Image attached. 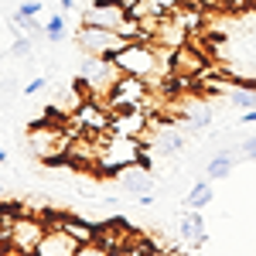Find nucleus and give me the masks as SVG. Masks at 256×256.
<instances>
[{"label": "nucleus", "instance_id": "nucleus-1", "mask_svg": "<svg viewBox=\"0 0 256 256\" xmlns=\"http://www.w3.org/2000/svg\"><path fill=\"white\" fill-rule=\"evenodd\" d=\"M48 232V222L31 212H4V229L0 242L7 246L10 256H34L41 236Z\"/></svg>", "mask_w": 256, "mask_h": 256}, {"label": "nucleus", "instance_id": "nucleus-2", "mask_svg": "<svg viewBox=\"0 0 256 256\" xmlns=\"http://www.w3.org/2000/svg\"><path fill=\"white\" fill-rule=\"evenodd\" d=\"M147 144L140 137H116V134H102L99 140V158H96V171L99 174L116 178L123 168H134V164H147Z\"/></svg>", "mask_w": 256, "mask_h": 256}, {"label": "nucleus", "instance_id": "nucleus-3", "mask_svg": "<svg viewBox=\"0 0 256 256\" xmlns=\"http://www.w3.org/2000/svg\"><path fill=\"white\" fill-rule=\"evenodd\" d=\"M76 134H79L76 126H72V130H62V126H48V123H34V126L28 130L24 144H28V150L38 160H65L68 144H72Z\"/></svg>", "mask_w": 256, "mask_h": 256}, {"label": "nucleus", "instance_id": "nucleus-4", "mask_svg": "<svg viewBox=\"0 0 256 256\" xmlns=\"http://www.w3.org/2000/svg\"><path fill=\"white\" fill-rule=\"evenodd\" d=\"M120 76H123V72L113 65V58L86 55V62H82V68H79V76H76V82L82 86V92H86V96L106 99V96H110V89L116 86Z\"/></svg>", "mask_w": 256, "mask_h": 256}, {"label": "nucleus", "instance_id": "nucleus-5", "mask_svg": "<svg viewBox=\"0 0 256 256\" xmlns=\"http://www.w3.org/2000/svg\"><path fill=\"white\" fill-rule=\"evenodd\" d=\"M76 44L86 55H99V58H113L116 52H123L130 41L113 28H96V24H82L76 31Z\"/></svg>", "mask_w": 256, "mask_h": 256}, {"label": "nucleus", "instance_id": "nucleus-6", "mask_svg": "<svg viewBox=\"0 0 256 256\" xmlns=\"http://www.w3.org/2000/svg\"><path fill=\"white\" fill-rule=\"evenodd\" d=\"M150 82L137 79V76H120L116 86L110 89L106 96V106L116 113V110H147V99H150Z\"/></svg>", "mask_w": 256, "mask_h": 256}, {"label": "nucleus", "instance_id": "nucleus-7", "mask_svg": "<svg viewBox=\"0 0 256 256\" xmlns=\"http://www.w3.org/2000/svg\"><path fill=\"white\" fill-rule=\"evenodd\" d=\"M110 116H113V110L106 106V99L86 96V99H82V106L72 113V116H68V123H72L79 134L102 137V134H110Z\"/></svg>", "mask_w": 256, "mask_h": 256}, {"label": "nucleus", "instance_id": "nucleus-8", "mask_svg": "<svg viewBox=\"0 0 256 256\" xmlns=\"http://www.w3.org/2000/svg\"><path fill=\"white\" fill-rule=\"evenodd\" d=\"M168 68H171V76H178V79H202V76H208V58H205V52L198 44L184 41L181 48L171 52Z\"/></svg>", "mask_w": 256, "mask_h": 256}, {"label": "nucleus", "instance_id": "nucleus-9", "mask_svg": "<svg viewBox=\"0 0 256 256\" xmlns=\"http://www.w3.org/2000/svg\"><path fill=\"white\" fill-rule=\"evenodd\" d=\"M126 18H130V7L123 0H92V7L82 14V24H96V28H113L116 31Z\"/></svg>", "mask_w": 256, "mask_h": 256}, {"label": "nucleus", "instance_id": "nucleus-10", "mask_svg": "<svg viewBox=\"0 0 256 256\" xmlns=\"http://www.w3.org/2000/svg\"><path fill=\"white\" fill-rule=\"evenodd\" d=\"M147 130H150L147 110H116L110 116V134H116V137H144Z\"/></svg>", "mask_w": 256, "mask_h": 256}, {"label": "nucleus", "instance_id": "nucleus-11", "mask_svg": "<svg viewBox=\"0 0 256 256\" xmlns=\"http://www.w3.org/2000/svg\"><path fill=\"white\" fill-rule=\"evenodd\" d=\"M76 250H79V239L68 236L62 226H48V232L41 236L34 256H76Z\"/></svg>", "mask_w": 256, "mask_h": 256}, {"label": "nucleus", "instance_id": "nucleus-12", "mask_svg": "<svg viewBox=\"0 0 256 256\" xmlns=\"http://www.w3.org/2000/svg\"><path fill=\"white\" fill-rule=\"evenodd\" d=\"M120 188L126 192L130 198H140V195H150V188H154V178H150V164H134V168H123L116 174Z\"/></svg>", "mask_w": 256, "mask_h": 256}, {"label": "nucleus", "instance_id": "nucleus-13", "mask_svg": "<svg viewBox=\"0 0 256 256\" xmlns=\"http://www.w3.org/2000/svg\"><path fill=\"white\" fill-rule=\"evenodd\" d=\"M130 229H126V222H120V218H113V222H102V226H96V239L110 250V253H116V250H126L130 246Z\"/></svg>", "mask_w": 256, "mask_h": 256}, {"label": "nucleus", "instance_id": "nucleus-14", "mask_svg": "<svg viewBox=\"0 0 256 256\" xmlns=\"http://www.w3.org/2000/svg\"><path fill=\"white\" fill-rule=\"evenodd\" d=\"M178 232H181V239H184L188 246H202V242L208 239L205 218H202V212H198V208H192V212H184V216H181V222H178Z\"/></svg>", "mask_w": 256, "mask_h": 256}, {"label": "nucleus", "instance_id": "nucleus-15", "mask_svg": "<svg viewBox=\"0 0 256 256\" xmlns=\"http://www.w3.org/2000/svg\"><path fill=\"white\" fill-rule=\"evenodd\" d=\"M150 147H154V154H164V158H171V154H178V150L184 147V130L164 126L158 137L150 140Z\"/></svg>", "mask_w": 256, "mask_h": 256}, {"label": "nucleus", "instance_id": "nucleus-16", "mask_svg": "<svg viewBox=\"0 0 256 256\" xmlns=\"http://www.w3.org/2000/svg\"><path fill=\"white\" fill-rule=\"evenodd\" d=\"M232 168H236V154L232 150H218L216 158L208 160V178L212 181H222V178L232 174Z\"/></svg>", "mask_w": 256, "mask_h": 256}, {"label": "nucleus", "instance_id": "nucleus-17", "mask_svg": "<svg viewBox=\"0 0 256 256\" xmlns=\"http://www.w3.org/2000/svg\"><path fill=\"white\" fill-rule=\"evenodd\" d=\"M212 198H216L212 181H195L188 198H184V208H205V205H212Z\"/></svg>", "mask_w": 256, "mask_h": 256}, {"label": "nucleus", "instance_id": "nucleus-18", "mask_svg": "<svg viewBox=\"0 0 256 256\" xmlns=\"http://www.w3.org/2000/svg\"><path fill=\"white\" fill-rule=\"evenodd\" d=\"M10 28H14V34H28V38H38L44 34V28H41L34 18H28V14H18L14 10V18H10Z\"/></svg>", "mask_w": 256, "mask_h": 256}, {"label": "nucleus", "instance_id": "nucleus-19", "mask_svg": "<svg viewBox=\"0 0 256 256\" xmlns=\"http://www.w3.org/2000/svg\"><path fill=\"white\" fill-rule=\"evenodd\" d=\"M44 38L48 41H65L68 38V28H65V14H52L44 24Z\"/></svg>", "mask_w": 256, "mask_h": 256}, {"label": "nucleus", "instance_id": "nucleus-20", "mask_svg": "<svg viewBox=\"0 0 256 256\" xmlns=\"http://www.w3.org/2000/svg\"><path fill=\"white\" fill-rule=\"evenodd\" d=\"M232 106H239L242 113H250V110H256V89H246V86H236L232 89V99H229Z\"/></svg>", "mask_w": 256, "mask_h": 256}, {"label": "nucleus", "instance_id": "nucleus-21", "mask_svg": "<svg viewBox=\"0 0 256 256\" xmlns=\"http://www.w3.org/2000/svg\"><path fill=\"white\" fill-rule=\"evenodd\" d=\"M31 52H34V41L28 38V34H18V38H14V44H10V52H7V55H10V58H28Z\"/></svg>", "mask_w": 256, "mask_h": 256}, {"label": "nucleus", "instance_id": "nucleus-22", "mask_svg": "<svg viewBox=\"0 0 256 256\" xmlns=\"http://www.w3.org/2000/svg\"><path fill=\"white\" fill-rule=\"evenodd\" d=\"M76 256H113V253H110L99 239H92V242H82L79 250H76Z\"/></svg>", "mask_w": 256, "mask_h": 256}, {"label": "nucleus", "instance_id": "nucleus-23", "mask_svg": "<svg viewBox=\"0 0 256 256\" xmlns=\"http://www.w3.org/2000/svg\"><path fill=\"white\" fill-rule=\"evenodd\" d=\"M41 10H44L41 0H24V4L18 7V14H28V18H34V14H41Z\"/></svg>", "mask_w": 256, "mask_h": 256}, {"label": "nucleus", "instance_id": "nucleus-24", "mask_svg": "<svg viewBox=\"0 0 256 256\" xmlns=\"http://www.w3.org/2000/svg\"><path fill=\"white\" fill-rule=\"evenodd\" d=\"M195 7H202V10H229V0H195Z\"/></svg>", "mask_w": 256, "mask_h": 256}, {"label": "nucleus", "instance_id": "nucleus-25", "mask_svg": "<svg viewBox=\"0 0 256 256\" xmlns=\"http://www.w3.org/2000/svg\"><path fill=\"white\" fill-rule=\"evenodd\" d=\"M44 86H48V79H44V76H38V79H31L28 86H24V96H38V92L44 89Z\"/></svg>", "mask_w": 256, "mask_h": 256}, {"label": "nucleus", "instance_id": "nucleus-26", "mask_svg": "<svg viewBox=\"0 0 256 256\" xmlns=\"http://www.w3.org/2000/svg\"><path fill=\"white\" fill-rule=\"evenodd\" d=\"M239 154H242V158H250V160H256V137L242 140V144H239Z\"/></svg>", "mask_w": 256, "mask_h": 256}, {"label": "nucleus", "instance_id": "nucleus-27", "mask_svg": "<svg viewBox=\"0 0 256 256\" xmlns=\"http://www.w3.org/2000/svg\"><path fill=\"white\" fill-rule=\"evenodd\" d=\"M62 4V10H72V7H76V0H58Z\"/></svg>", "mask_w": 256, "mask_h": 256}, {"label": "nucleus", "instance_id": "nucleus-28", "mask_svg": "<svg viewBox=\"0 0 256 256\" xmlns=\"http://www.w3.org/2000/svg\"><path fill=\"white\" fill-rule=\"evenodd\" d=\"M4 160H7V150H4V147H0V164H4Z\"/></svg>", "mask_w": 256, "mask_h": 256}, {"label": "nucleus", "instance_id": "nucleus-29", "mask_svg": "<svg viewBox=\"0 0 256 256\" xmlns=\"http://www.w3.org/2000/svg\"><path fill=\"white\" fill-rule=\"evenodd\" d=\"M0 198H4V178H0Z\"/></svg>", "mask_w": 256, "mask_h": 256}, {"label": "nucleus", "instance_id": "nucleus-30", "mask_svg": "<svg viewBox=\"0 0 256 256\" xmlns=\"http://www.w3.org/2000/svg\"><path fill=\"white\" fill-rule=\"evenodd\" d=\"M0 229H4V208H0Z\"/></svg>", "mask_w": 256, "mask_h": 256}, {"label": "nucleus", "instance_id": "nucleus-31", "mask_svg": "<svg viewBox=\"0 0 256 256\" xmlns=\"http://www.w3.org/2000/svg\"><path fill=\"white\" fill-rule=\"evenodd\" d=\"M253 52H256V44H253Z\"/></svg>", "mask_w": 256, "mask_h": 256}]
</instances>
